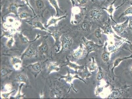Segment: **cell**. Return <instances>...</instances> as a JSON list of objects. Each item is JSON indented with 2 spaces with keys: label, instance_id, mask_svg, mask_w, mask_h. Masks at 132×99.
I'll return each mask as SVG.
<instances>
[{
  "label": "cell",
  "instance_id": "cell-1",
  "mask_svg": "<svg viewBox=\"0 0 132 99\" xmlns=\"http://www.w3.org/2000/svg\"><path fill=\"white\" fill-rule=\"evenodd\" d=\"M72 44V40L70 37L65 35L63 36L61 40V51L63 52L67 51L70 49Z\"/></svg>",
  "mask_w": 132,
  "mask_h": 99
},
{
  "label": "cell",
  "instance_id": "cell-2",
  "mask_svg": "<svg viewBox=\"0 0 132 99\" xmlns=\"http://www.w3.org/2000/svg\"><path fill=\"white\" fill-rule=\"evenodd\" d=\"M82 39L84 42L85 46H86V49H87V55H88L89 53L96 50L97 48H99L102 46H99L98 45L95 44L94 43V42L92 41L87 40L85 37H83Z\"/></svg>",
  "mask_w": 132,
  "mask_h": 99
},
{
  "label": "cell",
  "instance_id": "cell-3",
  "mask_svg": "<svg viewBox=\"0 0 132 99\" xmlns=\"http://www.w3.org/2000/svg\"><path fill=\"white\" fill-rule=\"evenodd\" d=\"M89 14L90 18L94 21L100 20L103 16V12L97 8H94L91 10Z\"/></svg>",
  "mask_w": 132,
  "mask_h": 99
},
{
  "label": "cell",
  "instance_id": "cell-4",
  "mask_svg": "<svg viewBox=\"0 0 132 99\" xmlns=\"http://www.w3.org/2000/svg\"><path fill=\"white\" fill-rule=\"evenodd\" d=\"M36 49L32 46H29L25 50L21 55V59L29 58L35 56L36 54Z\"/></svg>",
  "mask_w": 132,
  "mask_h": 99
},
{
  "label": "cell",
  "instance_id": "cell-5",
  "mask_svg": "<svg viewBox=\"0 0 132 99\" xmlns=\"http://www.w3.org/2000/svg\"><path fill=\"white\" fill-rule=\"evenodd\" d=\"M50 96L53 98H61L63 96V93L58 87H54L50 90Z\"/></svg>",
  "mask_w": 132,
  "mask_h": 99
},
{
  "label": "cell",
  "instance_id": "cell-6",
  "mask_svg": "<svg viewBox=\"0 0 132 99\" xmlns=\"http://www.w3.org/2000/svg\"><path fill=\"white\" fill-rule=\"evenodd\" d=\"M129 19H128L123 23L117 24L116 26H113V28L116 32L119 34H123L124 33L125 30L128 25Z\"/></svg>",
  "mask_w": 132,
  "mask_h": 99
},
{
  "label": "cell",
  "instance_id": "cell-7",
  "mask_svg": "<svg viewBox=\"0 0 132 99\" xmlns=\"http://www.w3.org/2000/svg\"><path fill=\"white\" fill-rule=\"evenodd\" d=\"M26 22L30 25L33 26L34 28H37L42 30V31H45L48 32H51V31L48 30L46 28L44 27L43 26V24L40 22L38 20H35L34 21H26Z\"/></svg>",
  "mask_w": 132,
  "mask_h": 99
},
{
  "label": "cell",
  "instance_id": "cell-8",
  "mask_svg": "<svg viewBox=\"0 0 132 99\" xmlns=\"http://www.w3.org/2000/svg\"><path fill=\"white\" fill-rule=\"evenodd\" d=\"M11 62L12 65L14 66L15 69L18 70L21 66L22 60L21 58L14 56H12L11 59Z\"/></svg>",
  "mask_w": 132,
  "mask_h": 99
},
{
  "label": "cell",
  "instance_id": "cell-9",
  "mask_svg": "<svg viewBox=\"0 0 132 99\" xmlns=\"http://www.w3.org/2000/svg\"><path fill=\"white\" fill-rule=\"evenodd\" d=\"M51 35L54 39L55 40V45L57 46L58 50L59 48H60V46L61 45L60 37L62 34L59 32L58 30H56L51 33Z\"/></svg>",
  "mask_w": 132,
  "mask_h": 99
},
{
  "label": "cell",
  "instance_id": "cell-10",
  "mask_svg": "<svg viewBox=\"0 0 132 99\" xmlns=\"http://www.w3.org/2000/svg\"><path fill=\"white\" fill-rule=\"evenodd\" d=\"M27 5H19L16 3H13L10 5L8 10L9 13H13L16 16H18V9L20 7H23Z\"/></svg>",
  "mask_w": 132,
  "mask_h": 99
},
{
  "label": "cell",
  "instance_id": "cell-11",
  "mask_svg": "<svg viewBox=\"0 0 132 99\" xmlns=\"http://www.w3.org/2000/svg\"><path fill=\"white\" fill-rule=\"evenodd\" d=\"M125 42H128V43H129V44H130L131 43L130 42L128 41L127 40L125 39H123V40H122L121 41L116 42L113 46H109L108 49L109 51L111 53L116 51L118 49L120 46Z\"/></svg>",
  "mask_w": 132,
  "mask_h": 99
},
{
  "label": "cell",
  "instance_id": "cell-12",
  "mask_svg": "<svg viewBox=\"0 0 132 99\" xmlns=\"http://www.w3.org/2000/svg\"><path fill=\"white\" fill-rule=\"evenodd\" d=\"M84 53V50L82 44L80 45L79 48L74 50L72 54L73 57L74 58L78 59L82 57Z\"/></svg>",
  "mask_w": 132,
  "mask_h": 99
},
{
  "label": "cell",
  "instance_id": "cell-13",
  "mask_svg": "<svg viewBox=\"0 0 132 99\" xmlns=\"http://www.w3.org/2000/svg\"><path fill=\"white\" fill-rule=\"evenodd\" d=\"M61 77L60 78H59V79L60 80L61 79V78H64V79H65L66 81L67 82H68L69 83H70V84H71V85H72V81L73 79L74 78H78V79H80V80H82L83 81H84L85 83V82L83 80H82L81 79L80 77H79L77 75H75L73 76H72L71 75L69 71H68V74L67 75L61 76Z\"/></svg>",
  "mask_w": 132,
  "mask_h": 99
},
{
  "label": "cell",
  "instance_id": "cell-14",
  "mask_svg": "<svg viewBox=\"0 0 132 99\" xmlns=\"http://www.w3.org/2000/svg\"><path fill=\"white\" fill-rule=\"evenodd\" d=\"M50 2V4L55 8L56 11V17H59L61 16L63 13L62 10L59 8L57 2L56 0H48Z\"/></svg>",
  "mask_w": 132,
  "mask_h": 99
},
{
  "label": "cell",
  "instance_id": "cell-15",
  "mask_svg": "<svg viewBox=\"0 0 132 99\" xmlns=\"http://www.w3.org/2000/svg\"><path fill=\"white\" fill-rule=\"evenodd\" d=\"M60 70L58 63L56 62L50 63L48 67V72L49 74L54 72H58Z\"/></svg>",
  "mask_w": 132,
  "mask_h": 99
},
{
  "label": "cell",
  "instance_id": "cell-16",
  "mask_svg": "<svg viewBox=\"0 0 132 99\" xmlns=\"http://www.w3.org/2000/svg\"><path fill=\"white\" fill-rule=\"evenodd\" d=\"M123 89H116L112 90V94L108 96L109 98H119L123 93Z\"/></svg>",
  "mask_w": 132,
  "mask_h": 99
},
{
  "label": "cell",
  "instance_id": "cell-17",
  "mask_svg": "<svg viewBox=\"0 0 132 99\" xmlns=\"http://www.w3.org/2000/svg\"><path fill=\"white\" fill-rule=\"evenodd\" d=\"M67 64L63 65V66H68L70 68L74 69H75L76 72H77V70L79 69H83L84 68L85 66H80L76 64L70 62L68 59L67 58Z\"/></svg>",
  "mask_w": 132,
  "mask_h": 99
},
{
  "label": "cell",
  "instance_id": "cell-18",
  "mask_svg": "<svg viewBox=\"0 0 132 99\" xmlns=\"http://www.w3.org/2000/svg\"><path fill=\"white\" fill-rule=\"evenodd\" d=\"M15 80L16 82H22L26 84L29 83L28 79L26 75L23 74H20L18 75L15 77Z\"/></svg>",
  "mask_w": 132,
  "mask_h": 99
},
{
  "label": "cell",
  "instance_id": "cell-19",
  "mask_svg": "<svg viewBox=\"0 0 132 99\" xmlns=\"http://www.w3.org/2000/svg\"><path fill=\"white\" fill-rule=\"evenodd\" d=\"M67 17V15H65L63 16L62 17H60L57 18H55L54 17L51 18L50 19V20L48 21L47 25L46 26V27H48V26L52 25H56L57 23L59 21L62 20V19L65 18Z\"/></svg>",
  "mask_w": 132,
  "mask_h": 99
},
{
  "label": "cell",
  "instance_id": "cell-20",
  "mask_svg": "<svg viewBox=\"0 0 132 99\" xmlns=\"http://www.w3.org/2000/svg\"><path fill=\"white\" fill-rule=\"evenodd\" d=\"M18 35L19 38L20 39V41H21V43H24V44H25V43H31V42L34 41H35L37 39H38V38H39V37H41L40 35H39V34H38L37 37H36L35 39H34V40L33 41H30L28 40V39L27 37L23 36V34L22 33H19Z\"/></svg>",
  "mask_w": 132,
  "mask_h": 99
},
{
  "label": "cell",
  "instance_id": "cell-21",
  "mask_svg": "<svg viewBox=\"0 0 132 99\" xmlns=\"http://www.w3.org/2000/svg\"><path fill=\"white\" fill-rule=\"evenodd\" d=\"M79 75L83 78H88L92 75V74L89 72L86 66H85L82 72L77 73Z\"/></svg>",
  "mask_w": 132,
  "mask_h": 99
},
{
  "label": "cell",
  "instance_id": "cell-22",
  "mask_svg": "<svg viewBox=\"0 0 132 99\" xmlns=\"http://www.w3.org/2000/svg\"><path fill=\"white\" fill-rule=\"evenodd\" d=\"M129 58H132V55H131L130 56H128V57H120L116 59L114 62L113 66L112 69V72H113L114 69L115 67H116V66H118L119 64L120 63L121 61L125 60V59Z\"/></svg>",
  "mask_w": 132,
  "mask_h": 99
},
{
  "label": "cell",
  "instance_id": "cell-23",
  "mask_svg": "<svg viewBox=\"0 0 132 99\" xmlns=\"http://www.w3.org/2000/svg\"><path fill=\"white\" fill-rule=\"evenodd\" d=\"M28 67H30L34 72H40L41 69V66L39 62H36L30 65Z\"/></svg>",
  "mask_w": 132,
  "mask_h": 99
},
{
  "label": "cell",
  "instance_id": "cell-24",
  "mask_svg": "<svg viewBox=\"0 0 132 99\" xmlns=\"http://www.w3.org/2000/svg\"><path fill=\"white\" fill-rule=\"evenodd\" d=\"M24 84V83H22L20 84V86L19 87V90L17 94H16L15 97H13V98L20 99L25 98V94L21 95V93H20L21 92V88H22V87L23 86Z\"/></svg>",
  "mask_w": 132,
  "mask_h": 99
},
{
  "label": "cell",
  "instance_id": "cell-25",
  "mask_svg": "<svg viewBox=\"0 0 132 99\" xmlns=\"http://www.w3.org/2000/svg\"><path fill=\"white\" fill-rule=\"evenodd\" d=\"M36 5L37 9L42 10L45 8V5L43 0H36Z\"/></svg>",
  "mask_w": 132,
  "mask_h": 99
},
{
  "label": "cell",
  "instance_id": "cell-26",
  "mask_svg": "<svg viewBox=\"0 0 132 99\" xmlns=\"http://www.w3.org/2000/svg\"><path fill=\"white\" fill-rule=\"evenodd\" d=\"M19 16L20 17V22H21V20L22 19H26L29 17H32V16L31 14H30L29 13H28L26 11L21 12L19 14Z\"/></svg>",
  "mask_w": 132,
  "mask_h": 99
},
{
  "label": "cell",
  "instance_id": "cell-27",
  "mask_svg": "<svg viewBox=\"0 0 132 99\" xmlns=\"http://www.w3.org/2000/svg\"><path fill=\"white\" fill-rule=\"evenodd\" d=\"M38 49L40 53H45L47 51L48 46L45 43H43L38 47Z\"/></svg>",
  "mask_w": 132,
  "mask_h": 99
},
{
  "label": "cell",
  "instance_id": "cell-28",
  "mask_svg": "<svg viewBox=\"0 0 132 99\" xmlns=\"http://www.w3.org/2000/svg\"><path fill=\"white\" fill-rule=\"evenodd\" d=\"M92 63L90 64L89 66V69L90 72L95 70L97 68L96 63L95 61L94 58L92 57Z\"/></svg>",
  "mask_w": 132,
  "mask_h": 99
},
{
  "label": "cell",
  "instance_id": "cell-29",
  "mask_svg": "<svg viewBox=\"0 0 132 99\" xmlns=\"http://www.w3.org/2000/svg\"><path fill=\"white\" fill-rule=\"evenodd\" d=\"M111 53L108 52H105L102 55V58L103 60L105 62H107L110 59V55Z\"/></svg>",
  "mask_w": 132,
  "mask_h": 99
},
{
  "label": "cell",
  "instance_id": "cell-30",
  "mask_svg": "<svg viewBox=\"0 0 132 99\" xmlns=\"http://www.w3.org/2000/svg\"><path fill=\"white\" fill-rule=\"evenodd\" d=\"M104 76V72L102 70L101 67L99 68V72H98L96 76V79L98 81H100L103 79Z\"/></svg>",
  "mask_w": 132,
  "mask_h": 99
},
{
  "label": "cell",
  "instance_id": "cell-31",
  "mask_svg": "<svg viewBox=\"0 0 132 99\" xmlns=\"http://www.w3.org/2000/svg\"><path fill=\"white\" fill-rule=\"evenodd\" d=\"M10 71L5 67L1 68V77H4L6 76L9 74Z\"/></svg>",
  "mask_w": 132,
  "mask_h": 99
},
{
  "label": "cell",
  "instance_id": "cell-32",
  "mask_svg": "<svg viewBox=\"0 0 132 99\" xmlns=\"http://www.w3.org/2000/svg\"><path fill=\"white\" fill-rule=\"evenodd\" d=\"M90 23L89 22H85L83 23L81 26V28L83 31H88L89 28Z\"/></svg>",
  "mask_w": 132,
  "mask_h": 99
},
{
  "label": "cell",
  "instance_id": "cell-33",
  "mask_svg": "<svg viewBox=\"0 0 132 99\" xmlns=\"http://www.w3.org/2000/svg\"><path fill=\"white\" fill-rule=\"evenodd\" d=\"M104 33L108 34L110 33H114L112 29H111L110 25H109V24L107 25L106 26H105Z\"/></svg>",
  "mask_w": 132,
  "mask_h": 99
},
{
  "label": "cell",
  "instance_id": "cell-34",
  "mask_svg": "<svg viewBox=\"0 0 132 99\" xmlns=\"http://www.w3.org/2000/svg\"><path fill=\"white\" fill-rule=\"evenodd\" d=\"M128 15H132V6H130L127 8L121 16H125Z\"/></svg>",
  "mask_w": 132,
  "mask_h": 99
},
{
  "label": "cell",
  "instance_id": "cell-35",
  "mask_svg": "<svg viewBox=\"0 0 132 99\" xmlns=\"http://www.w3.org/2000/svg\"><path fill=\"white\" fill-rule=\"evenodd\" d=\"M14 42H15L14 39L12 37V38L9 39L7 42L6 44L7 46L10 48L13 46V44H14Z\"/></svg>",
  "mask_w": 132,
  "mask_h": 99
},
{
  "label": "cell",
  "instance_id": "cell-36",
  "mask_svg": "<svg viewBox=\"0 0 132 99\" xmlns=\"http://www.w3.org/2000/svg\"><path fill=\"white\" fill-rule=\"evenodd\" d=\"M3 32V33L2 36V37H3V36L4 37L5 36V37H7L9 39L13 37V34L11 31H4Z\"/></svg>",
  "mask_w": 132,
  "mask_h": 99
},
{
  "label": "cell",
  "instance_id": "cell-37",
  "mask_svg": "<svg viewBox=\"0 0 132 99\" xmlns=\"http://www.w3.org/2000/svg\"><path fill=\"white\" fill-rule=\"evenodd\" d=\"M15 91V90H13L9 93H3L1 94V96L4 99L9 98V96L13 92Z\"/></svg>",
  "mask_w": 132,
  "mask_h": 99
},
{
  "label": "cell",
  "instance_id": "cell-38",
  "mask_svg": "<svg viewBox=\"0 0 132 99\" xmlns=\"http://www.w3.org/2000/svg\"><path fill=\"white\" fill-rule=\"evenodd\" d=\"M102 32L101 30L98 29L96 30L95 31L94 34L95 37L98 38H101L102 37Z\"/></svg>",
  "mask_w": 132,
  "mask_h": 99
},
{
  "label": "cell",
  "instance_id": "cell-39",
  "mask_svg": "<svg viewBox=\"0 0 132 99\" xmlns=\"http://www.w3.org/2000/svg\"><path fill=\"white\" fill-rule=\"evenodd\" d=\"M24 1H25V2H26V5H27L29 7V8H30V9L32 10V12H33V14H34V15L35 16L36 15V14H35V12L34 11V9L33 8L31 7V6L30 5V4L29 2V0H23Z\"/></svg>",
  "mask_w": 132,
  "mask_h": 99
},
{
  "label": "cell",
  "instance_id": "cell-40",
  "mask_svg": "<svg viewBox=\"0 0 132 99\" xmlns=\"http://www.w3.org/2000/svg\"><path fill=\"white\" fill-rule=\"evenodd\" d=\"M128 26H129V30L132 32V20L129 21V24H128Z\"/></svg>",
  "mask_w": 132,
  "mask_h": 99
},
{
  "label": "cell",
  "instance_id": "cell-41",
  "mask_svg": "<svg viewBox=\"0 0 132 99\" xmlns=\"http://www.w3.org/2000/svg\"><path fill=\"white\" fill-rule=\"evenodd\" d=\"M78 1L81 4H82L86 3L87 2V0H78Z\"/></svg>",
  "mask_w": 132,
  "mask_h": 99
},
{
  "label": "cell",
  "instance_id": "cell-42",
  "mask_svg": "<svg viewBox=\"0 0 132 99\" xmlns=\"http://www.w3.org/2000/svg\"><path fill=\"white\" fill-rule=\"evenodd\" d=\"M129 49L132 52V44H131V43H130V45H129Z\"/></svg>",
  "mask_w": 132,
  "mask_h": 99
},
{
  "label": "cell",
  "instance_id": "cell-43",
  "mask_svg": "<svg viewBox=\"0 0 132 99\" xmlns=\"http://www.w3.org/2000/svg\"><path fill=\"white\" fill-rule=\"evenodd\" d=\"M130 71L131 72V73H132V67H131V68H130Z\"/></svg>",
  "mask_w": 132,
  "mask_h": 99
},
{
  "label": "cell",
  "instance_id": "cell-44",
  "mask_svg": "<svg viewBox=\"0 0 132 99\" xmlns=\"http://www.w3.org/2000/svg\"><path fill=\"white\" fill-rule=\"evenodd\" d=\"M125 1H128V0H125Z\"/></svg>",
  "mask_w": 132,
  "mask_h": 99
}]
</instances>
